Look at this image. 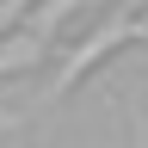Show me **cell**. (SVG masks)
<instances>
[{
  "mask_svg": "<svg viewBox=\"0 0 148 148\" xmlns=\"http://www.w3.org/2000/svg\"><path fill=\"white\" fill-rule=\"evenodd\" d=\"M136 25H142V31H148V6H142V12H136Z\"/></svg>",
  "mask_w": 148,
  "mask_h": 148,
  "instance_id": "4",
  "label": "cell"
},
{
  "mask_svg": "<svg viewBox=\"0 0 148 148\" xmlns=\"http://www.w3.org/2000/svg\"><path fill=\"white\" fill-rule=\"evenodd\" d=\"M142 37H148V31H142V25H136L130 12H123V18H111V25H99V31H86V43L74 49L68 62H62V74L49 80V99H62V92H74V86H80V80H86L92 68L105 62V56H117L123 43H142Z\"/></svg>",
  "mask_w": 148,
  "mask_h": 148,
  "instance_id": "1",
  "label": "cell"
},
{
  "mask_svg": "<svg viewBox=\"0 0 148 148\" xmlns=\"http://www.w3.org/2000/svg\"><path fill=\"white\" fill-rule=\"evenodd\" d=\"M37 56H43V37H6L0 43V80H12L18 68H31Z\"/></svg>",
  "mask_w": 148,
  "mask_h": 148,
  "instance_id": "2",
  "label": "cell"
},
{
  "mask_svg": "<svg viewBox=\"0 0 148 148\" xmlns=\"http://www.w3.org/2000/svg\"><path fill=\"white\" fill-rule=\"evenodd\" d=\"M0 37H6V25H0Z\"/></svg>",
  "mask_w": 148,
  "mask_h": 148,
  "instance_id": "5",
  "label": "cell"
},
{
  "mask_svg": "<svg viewBox=\"0 0 148 148\" xmlns=\"http://www.w3.org/2000/svg\"><path fill=\"white\" fill-rule=\"evenodd\" d=\"M25 6H31V0H6V6H0V25H6V18H18Z\"/></svg>",
  "mask_w": 148,
  "mask_h": 148,
  "instance_id": "3",
  "label": "cell"
}]
</instances>
